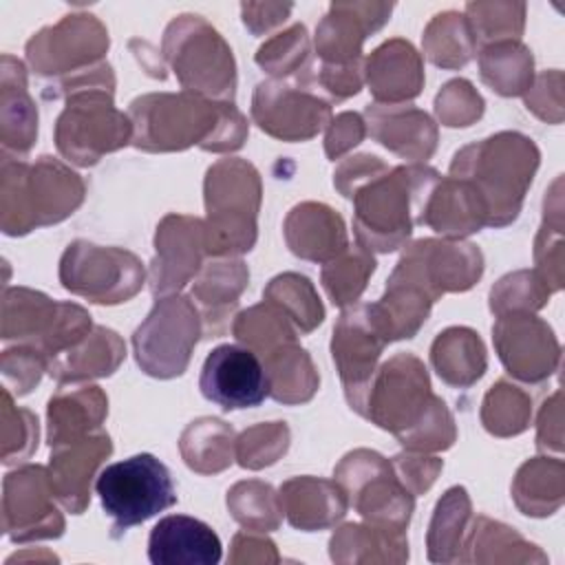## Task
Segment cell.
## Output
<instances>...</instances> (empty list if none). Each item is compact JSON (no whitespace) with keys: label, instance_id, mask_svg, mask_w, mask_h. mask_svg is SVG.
<instances>
[{"label":"cell","instance_id":"obj_16","mask_svg":"<svg viewBox=\"0 0 565 565\" xmlns=\"http://www.w3.org/2000/svg\"><path fill=\"white\" fill-rule=\"evenodd\" d=\"M221 554L218 534L185 514L163 516L148 539V558L154 565H216Z\"/></svg>","mask_w":565,"mask_h":565},{"label":"cell","instance_id":"obj_17","mask_svg":"<svg viewBox=\"0 0 565 565\" xmlns=\"http://www.w3.org/2000/svg\"><path fill=\"white\" fill-rule=\"evenodd\" d=\"M157 230H161L177 249L154 238L157 258L152 263V276H150L154 296L183 287L190 280V276L196 274L201 265L203 247H207L205 227L196 218L168 216Z\"/></svg>","mask_w":565,"mask_h":565},{"label":"cell","instance_id":"obj_9","mask_svg":"<svg viewBox=\"0 0 565 565\" xmlns=\"http://www.w3.org/2000/svg\"><path fill=\"white\" fill-rule=\"evenodd\" d=\"M60 278L73 294L86 296L93 302L115 305L137 294V287L121 282V278L141 285L143 269L130 252L77 241L62 256Z\"/></svg>","mask_w":565,"mask_h":565},{"label":"cell","instance_id":"obj_10","mask_svg":"<svg viewBox=\"0 0 565 565\" xmlns=\"http://www.w3.org/2000/svg\"><path fill=\"white\" fill-rule=\"evenodd\" d=\"M57 148L79 166L97 163L104 152L117 150L130 139V121L113 108L110 95L93 90L68 99L57 119Z\"/></svg>","mask_w":565,"mask_h":565},{"label":"cell","instance_id":"obj_12","mask_svg":"<svg viewBox=\"0 0 565 565\" xmlns=\"http://www.w3.org/2000/svg\"><path fill=\"white\" fill-rule=\"evenodd\" d=\"M196 309L188 298H161L157 300L148 320L135 331V351L139 366L154 377L181 375L188 366L190 351L196 344L194 338H174V333L199 331Z\"/></svg>","mask_w":565,"mask_h":565},{"label":"cell","instance_id":"obj_36","mask_svg":"<svg viewBox=\"0 0 565 565\" xmlns=\"http://www.w3.org/2000/svg\"><path fill=\"white\" fill-rule=\"evenodd\" d=\"M393 468L397 470V475H402L404 486H411L413 492H422L435 481V475L439 472L441 461L433 459V457L430 459L428 457H413V463H411V457L399 455V457H395Z\"/></svg>","mask_w":565,"mask_h":565},{"label":"cell","instance_id":"obj_37","mask_svg":"<svg viewBox=\"0 0 565 565\" xmlns=\"http://www.w3.org/2000/svg\"><path fill=\"white\" fill-rule=\"evenodd\" d=\"M362 137H364V126H362L360 115L342 113L333 121V126H331V130L327 135V154L331 159H338L347 148L360 143Z\"/></svg>","mask_w":565,"mask_h":565},{"label":"cell","instance_id":"obj_2","mask_svg":"<svg viewBox=\"0 0 565 565\" xmlns=\"http://www.w3.org/2000/svg\"><path fill=\"white\" fill-rule=\"evenodd\" d=\"M439 174L426 166L388 168L369 157L364 181L349 194L355 199V236L360 247L391 252L415 223H422Z\"/></svg>","mask_w":565,"mask_h":565},{"label":"cell","instance_id":"obj_30","mask_svg":"<svg viewBox=\"0 0 565 565\" xmlns=\"http://www.w3.org/2000/svg\"><path fill=\"white\" fill-rule=\"evenodd\" d=\"M210 448L223 466L232 463V428L214 417L192 422L181 437V452L185 463L199 472H214Z\"/></svg>","mask_w":565,"mask_h":565},{"label":"cell","instance_id":"obj_7","mask_svg":"<svg viewBox=\"0 0 565 565\" xmlns=\"http://www.w3.org/2000/svg\"><path fill=\"white\" fill-rule=\"evenodd\" d=\"M335 479L349 503L369 523L404 534L413 512V494L397 481L395 468L382 455L371 450L349 452L335 468Z\"/></svg>","mask_w":565,"mask_h":565},{"label":"cell","instance_id":"obj_1","mask_svg":"<svg viewBox=\"0 0 565 565\" xmlns=\"http://www.w3.org/2000/svg\"><path fill=\"white\" fill-rule=\"evenodd\" d=\"M364 417L391 430L411 450H439L455 441L446 404L430 393L424 364L408 353L391 358L375 371Z\"/></svg>","mask_w":565,"mask_h":565},{"label":"cell","instance_id":"obj_28","mask_svg":"<svg viewBox=\"0 0 565 565\" xmlns=\"http://www.w3.org/2000/svg\"><path fill=\"white\" fill-rule=\"evenodd\" d=\"M470 501L463 488H450L437 503L430 532H428V556L430 561H455L461 550L463 525L468 521Z\"/></svg>","mask_w":565,"mask_h":565},{"label":"cell","instance_id":"obj_6","mask_svg":"<svg viewBox=\"0 0 565 565\" xmlns=\"http://www.w3.org/2000/svg\"><path fill=\"white\" fill-rule=\"evenodd\" d=\"M95 490L104 512L113 519L115 534H121L177 503L170 470L150 452H139L106 466L95 481Z\"/></svg>","mask_w":565,"mask_h":565},{"label":"cell","instance_id":"obj_24","mask_svg":"<svg viewBox=\"0 0 565 565\" xmlns=\"http://www.w3.org/2000/svg\"><path fill=\"white\" fill-rule=\"evenodd\" d=\"M439 377L452 386H468L483 375L486 351L470 329H448L439 333L430 351Z\"/></svg>","mask_w":565,"mask_h":565},{"label":"cell","instance_id":"obj_5","mask_svg":"<svg viewBox=\"0 0 565 565\" xmlns=\"http://www.w3.org/2000/svg\"><path fill=\"white\" fill-rule=\"evenodd\" d=\"M260 183L245 161H221L207 170L205 205L210 225L205 243L212 254L249 252L256 241Z\"/></svg>","mask_w":565,"mask_h":565},{"label":"cell","instance_id":"obj_26","mask_svg":"<svg viewBox=\"0 0 565 565\" xmlns=\"http://www.w3.org/2000/svg\"><path fill=\"white\" fill-rule=\"evenodd\" d=\"M366 115L373 124V137L380 139V143H384L393 152L408 157L406 137H411L424 150V154L430 157V152L435 148L437 132H435L428 115H424L415 108L386 110V108H380L377 104L369 106Z\"/></svg>","mask_w":565,"mask_h":565},{"label":"cell","instance_id":"obj_32","mask_svg":"<svg viewBox=\"0 0 565 565\" xmlns=\"http://www.w3.org/2000/svg\"><path fill=\"white\" fill-rule=\"evenodd\" d=\"M373 269H375L373 256H369L364 247H358L353 252H347L340 260L333 258L331 263H327V267L322 269V282L331 300L344 307L360 296Z\"/></svg>","mask_w":565,"mask_h":565},{"label":"cell","instance_id":"obj_29","mask_svg":"<svg viewBox=\"0 0 565 565\" xmlns=\"http://www.w3.org/2000/svg\"><path fill=\"white\" fill-rule=\"evenodd\" d=\"M481 77L501 95H519L532 79V55L510 40L481 53Z\"/></svg>","mask_w":565,"mask_h":565},{"label":"cell","instance_id":"obj_27","mask_svg":"<svg viewBox=\"0 0 565 565\" xmlns=\"http://www.w3.org/2000/svg\"><path fill=\"white\" fill-rule=\"evenodd\" d=\"M373 57H377L382 64L391 66V75L369 82L375 99L399 102V99L415 97L419 93L424 75H422L419 57L408 42L391 40V42L382 44L373 53Z\"/></svg>","mask_w":565,"mask_h":565},{"label":"cell","instance_id":"obj_33","mask_svg":"<svg viewBox=\"0 0 565 565\" xmlns=\"http://www.w3.org/2000/svg\"><path fill=\"white\" fill-rule=\"evenodd\" d=\"M530 402L527 397L505 382L492 386L483 402V424L494 435L521 433L527 424Z\"/></svg>","mask_w":565,"mask_h":565},{"label":"cell","instance_id":"obj_34","mask_svg":"<svg viewBox=\"0 0 565 565\" xmlns=\"http://www.w3.org/2000/svg\"><path fill=\"white\" fill-rule=\"evenodd\" d=\"M247 274L243 263H216L212 269H207L205 276L194 287V294L203 300V305L221 307L223 302H236V296L243 291L247 278H238Z\"/></svg>","mask_w":565,"mask_h":565},{"label":"cell","instance_id":"obj_23","mask_svg":"<svg viewBox=\"0 0 565 565\" xmlns=\"http://www.w3.org/2000/svg\"><path fill=\"white\" fill-rule=\"evenodd\" d=\"M108 411V402L97 386L73 393L60 391L49 402V444L51 448L77 441L97 428Z\"/></svg>","mask_w":565,"mask_h":565},{"label":"cell","instance_id":"obj_13","mask_svg":"<svg viewBox=\"0 0 565 565\" xmlns=\"http://www.w3.org/2000/svg\"><path fill=\"white\" fill-rule=\"evenodd\" d=\"M199 388L223 411L254 408L269 395V375L263 358L249 347L221 344L205 358Z\"/></svg>","mask_w":565,"mask_h":565},{"label":"cell","instance_id":"obj_35","mask_svg":"<svg viewBox=\"0 0 565 565\" xmlns=\"http://www.w3.org/2000/svg\"><path fill=\"white\" fill-rule=\"evenodd\" d=\"M450 106H452L455 113L450 115V119L446 121V126H468L470 121L466 119L463 113H468V117L475 119V117H479L481 110H483L481 97H479V95L472 90V86H470L468 82H463V79L446 84V86H444V93H439V97H437V113H441V110H446V108H450Z\"/></svg>","mask_w":565,"mask_h":565},{"label":"cell","instance_id":"obj_21","mask_svg":"<svg viewBox=\"0 0 565 565\" xmlns=\"http://www.w3.org/2000/svg\"><path fill=\"white\" fill-rule=\"evenodd\" d=\"M285 234L291 252L309 260L335 258L347 247L342 218L327 205H296L287 216Z\"/></svg>","mask_w":565,"mask_h":565},{"label":"cell","instance_id":"obj_4","mask_svg":"<svg viewBox=\"0 0 565 565\" xmlns=\"http://www.w3.org/2000/svg\"><path fill=\"white\" fill-rule=\"evenodd\" d=\"M539 166L532 139L519 132H501L468 146L455 154L450 177L466 181L488 212V225H505L516 218L523 192Z\"/></svg>","mask_w":565,"mask_h":565},{"label":"cell","instance_id":"obj_18","mask_svg":"<svg viewBox=\"0 0 565 565\" xmlns=\"http://www.w3.org/2000/svg\"><path fill=\"white\" fill-rule=\"evenodd\" d=\"M113 450L110 437L99 433L97 437H82L71 444L55 446L51 452V488L60 503L79 514L88 503V486L95 468Z\"/></svg>","mask_w":565,"mask_h":565},{"label":"cell","instance_id":"obj_8","mask_svg":"<svg viewBox=\"0 0 565 565\" xmlns=\"http://www.w3.org/2000/svg\"><path fill=\"white\" fill-rule=\"evenodd\" d=\"M391 340L388 322L377 302L358 305L344 311L333 329V362L338 364L347 402L360 415H364L375 362Z\"/></svg>","mask_w":565,"mask_h":565},{"label":"cell","instance_id":"obj_14","mask_svg":"<svg viewBox=\"0 0 565 565\" xmlns=\"http://www.w3.org/2000/svg\"><path fill=\"white\" fill-rule=\"evenodd\" d=\"M252 115L271 137L302 141L327 126L331 108L309 88L260 82L254 93Z\"/></svg>","mask_w":565,"mask_h":565},{"label":"cell","instance_id":"obj_19","mask_svg":"<svg viewBox=\"0 0 565 565\" xmlns=\"http://www.w3.org/2000/svg\"><path fill=\"white\" fill-rule=\"evenodd\" d=\"M492 333L505 369L525 382H539L527 351H534L554 364L558 362V344L552 335V329L532 316L514 313L499 318Z\"/></svg>","mask_w":565,"mask_h":565},{"label":"cell","instance_id":"obj_22","mask_svg":"<svg viewBox=\"0 0 565 565\" xmlns=\"http://www.w3.org/2000/svg\"><path fill=\"white\" fill-rule=\"evenodd\" d=\"M124 355L126 349L117 333L104 327H95V331L82 342L51 358L49 373L57 382H77L86 377L110 375Z\"/></svg>","mask_w":565,"mask_h":565},{"label":"cell","instance_id":"obj_31","mask_svg":"<svg viewBox=\"0 0 565 565\" xmlns=\"http://www.w3.org/2000/svg\"><path fill=\"white\" fill-rule=\"evenodd\" d=\"M227 505L234 519L254 530H274L278 525L280 501L274 488L260 481H243L227 492Z\"/></svg>","mask_w":565,"mask_h":565},{"label":"cell","instance_id":"obj_3","mask_svg":"<svg viewBox=\"0 0 565 565\" xmlns=\"http://www.w3.org/2000/svg\"><path fill=\"white\" fill-rule=\"evenodd\" d=\"M137 135L146 150H181L201 143L205 150H232L243 143L245 119L227 104H205L188 95H148L132 102Z\"/></svg>","mask_w":565,"mask_h":565},{"label":"cell","instance_id":"obj_11","mask_svg":"<svg viewBox=\"0 0 565 565\" xmlns=\"http://www.w3.org/2000/svg\"><path fill=\"white\" fill-rule=\"evenodd\" d=\"M483 271V258L475 245L446 241H417L399 258L391 278L419 289L428 300L444 291H463Z\"/></svg>","mask_w":565,"mask_h":565},{"label":"cell","instance_id":"obj_20","mask_svg":"<svg viewBox=\"0 0 565 565\" xmlns=\"http://www.w3.org/2000/svg\"><path fill=\"white\" fill-rule=\"evenodd\" d=\"M280 510L287 512V519L294 527L300 530H320L347 512V494L340 486L313 479V477H298L287 481L280 488Z\"/></svg>","mask_w":565,"mask_h":565},{"label":"cell","instance_id":"obj_25","mask_svg":"<svg viewBox=\"0 0 565 565\" xmlns=\"http://www.w3.org/2000/svg\"><path fill=\"white\" fill-rule=\"evenodd\" d=\"M263 362L269 375V395L278 402H307L318 388V375L313 373L309 355L294 347V342L278 347L265 355Z\"/></svg>","mask_w":565,"mask_h":565},{"label":"cell","instance_id":"obj_15","mask_svg":"<svg viewBox=\"0 0 565 565\" xmlns=\"http://www.w3.org/2000/svg\"><path fill=\"white\" fill-rule=\"evenodd\" d=\"M51 479L42 466L20 468L4 479V532L13 541L55 539L64 521L49 503Z\"/></svg>","mask_w":565,"mask_h":565}]
</instances>
